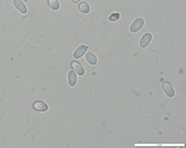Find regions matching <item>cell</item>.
I'll return each mask as SVG.
<instances>
[{"mask_svg":"<svg viewBox=\"0 0 186 148\" xmlns=\"http://www.w3.org/2000/svg\"><path fill=\"white\" fill-rule=\"evenodd\" d=\"M48 3L49 7L54 11L58 10L60 7L59 2H58V0H48Z\"/></svg>","mask_w":186,"mask_h":148,"instance_id":"obj_11","label":"cell"},{"mask_svg":"<svg viewBox=\"0 0 186 148\" xmlns=\"http://www.w3.org/2000/svg\"><path fill=\"white\" fill-rule=\"evenodd\" d=\"M144 24V20L143 18H137L133 21L132 24H131L130 31L133 33L137 32L142 28V27H143Z\"/></svg>","mask_w":186,"mask_h":148,"instance_id":"obj_1","label":"cell"},{"mask_svg":"<svg viewBox=\"0 0 186 148\" xmlns=\"http://www.w3.org/2000/svg\"><path fill=\"white\" fill-rule=\"evenodd\" d=\"M85 59L87 60V62H88L89 64L91 65L97 64V62H98L97 57L95 56V54L94 53H91V52H89V53H86Z\"/></svg>","mask_w":186,"mask_h":148,"instance_id":"obj_9","label":"cell"},{"mask_svg":"<svg viewBox=\"0 0 186 148\" xmlns=\"http://www.w3.org/2000/svg\"><path fill=\"white\" fill-rule=\"evenodd\" d=\"M13 4L15 7L19 11L23 14H25L27 12V9L25 4L23 3L22 0H13Z\"/></svg>","mask_w":186,"mask_h":148,"instance_id":"obj_7","label":"cell"},{"mask_svg":"<svg viewBox=\"0 0 186 148\" xmlns=\"http://www.w3.org/2000/svg\"><path fill=\"white\" fill-rule=\"evenodd\" d=\"M164 92L168 97H174L175 96V91L171 85L168 82H165L163 85Z\"/></svg>","mask_w":186,"mask_h":148,"instance_id":"obj_4","label":"cell"},{"mask_svg":"<svg viewBox=\"0 0 186 148\" xmlns=\"http://www.w3.org/2000/svg\"><path fill=\"white\" fill-rule=\"evenodd\" d=\"M77 75L75 73V71H70L68 73V82L69 85L71 87H75L77 84Z\"/></svg>","mask_w":186,"mask_h":148,"instance_id":"obj_8","label":"cell"},{"mask_svg":"<svg viewBox=\"0 0 186 148\" xmlns=\"http://www.w3.org/2000/svg\"><path fill=\"white\" fill-rule=\"evenodd\" d=\"M120 18V15L119 13H113V14H112L110 15V17H109V20H112V21H115L119 20Z\"/></svg>","mask_w":186,"mask_h":148,"instance_id":"obj_12","label":"cell"},{"mask_svg":"<svg viewBox=\"0 0 186 148\" xmlns=\"http://www.w3.org/2000/svg\"><path fill=\"white\" fill-rule=\"evenodd\" d=\"M33 107L36 111L39 112H45L48 111V106L45 103L41 101H37L33 104Z\"/></svg>","mask_w":186,"mask_h":148,"instance_id":"obj_6","label":"cell"},{"mask_svg":"<svg viewBox=\"0 0 186 148\" xmlns=\"http://www.w3.org/2000/svg\"><path fill=\"white\" fill-rule=\"evenodd\" d=\"M78 9L83 13H88L90 11L89 5L86 3V2H81V3L78 5Z\"/></svg>","mask_w":186,"mask_h":148,"instance_id":"obj_10","label":"cell"},{"mask_svg":"<svg viewBox=\"0 0 186 148\" xmlns=\"http://www.w3.org/2000/svg\"><path fill=\"white\" fill-rule=\"evenodd\" d=\"M23 1L24 2H28V0H23Z\"/></svg>","mask_w":186,"mask_h":148,"instance_id":"obj_14","label":"cell"},{"mask_svg":"<svg viewBox=\"0 0 186 148\" xmlns=\"http://www.w3.org/2000/svg\"><path fill=\"white\" fill-rule=\"evenodd\" d=\"M89 47L86 45H81L76 49L73 53V57L75 59H80L86 54Z\"/></svg>","mask_w":186,"mask_h":148,"instance_id":"obj_2","label":"cell"},{"mask_svg":"<svg viewBox=\"0 0 186 148\" xmlns=\"http://www.w3.org/2000/svg\"><path fill=\"white\" fill-rule=\"evenodd\" d=\"M152 38L153 37L151 33H146V34L142 37L140 41H139V46L142 48H146L147 46H149L150 43L151 42Z\"/></svg>","mask_w":186,"mask_h":148,"instance_id":"obj_3","label":"cell"},{"mask_svg":"<svg viewBox=\"0 0 186 148\" xmlns=\"http://www.w3.org/2000/svg\"><path fill=\"white\" fill-rule=\"evenodd\" d=\"M71 68L75 71V73H77L79 76H83L85 71H84V68L80 63H79L77 61H73L70 64Z\"/></svg>","mask_w":186,"mask_h":148,"instance_id":"obj_5","label":"cell"},{"mask_svg":"<svg viewBox=\"0 0 186 148\" xmlns=\"http://www.w3.org/2000/svg\"><path fill=\"white\" fill-rule=\"evenodd\" d=\"M80 1H81V0H72L73 3H74V4H78V3H79V2H80Z\"/></svg>","mask_w":186,"mask_h":148,"instance_id":"obj_13","label":"cell"}]
</instances>
